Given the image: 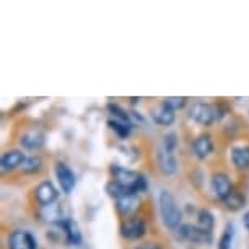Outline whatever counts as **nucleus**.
Returning <instances> with one entry per match:
<instances>
[{
	"mask_svg": "<svg viewBox=\"0 0 249 249\" xmlns=\"http://www.w3.org/2000/svg\"><path fill=\"white\" fill-rule=\"evenodd\" d=\"M222 204L225 210H228V212H239L246 205V194L241 189H234Z\"/></svg>",
	"mask_w": 249,
	"mask_h": 249,
	"instance_id": "obj_18",
	"label": "nucleus"
},
{
	"mask_svg": "<svg viewBox=\"0 0 249 249\" xmlns=\"http://www.w3.org/2000/svg\"><path fill=\"white\" fill-rule=\"evenodd\" d=\"M175 234L176 239H179V241L199 244V246H202V244L209 246V244L213 243V231H205V230L197 227L196 223H182L175 231Z\"/></svg>",
	"mask_w": 249,
	"mask_h": 249,
	"instance_id": "obj_4",
	"label": "nucleus"
},
{
	"mask_svg": "<svg viewBox=\"0 0 249 249\" xmlns=\"http://www.w3.org/2000/svg\"><path fill=\"white\" fill-rule=\"evenodd\" d=\"M44 166L46 164H44V160L41 155H31V157H26V160L23 161L21 168L18 171L26 176H37L43 173Z\"/></svg>",
	"mask_w": 249,
	"mask_h": 249,
	"instance_id": "obj_17",
	"label": "nucleus"
},
{
	"mask_svg": "<svg viewBox=\"0 0 249 249\" xmlns=\"http://www.w3.org/2000/svg\"><path fill=\"white\" fill-rule=\"evenodd\" d=\"M178 145H179V137H178L176 132H168L161 137V148L166 150V152L175 153L178 150Z\"/></svg>",
	"mask_w": 249,
	"mask_h": 249,
	"instance_id": "obj_26",
	"label": "nucleus"
},
{
	"mask_svg": "<svg viewBox=\"0 0 249 249\" xmlns=\"http://www.w3.org/2000/svg\"><path fill=\"white\" fill-rule=\"evenodd\" d=\"M197 227L205 230V231H213L215 228V217L213 213L210 212L209 209L202 207V209L197 210Z\"/></svg>",
	"mask_w": 249,
	"mask_h": 249,
	"instance_id": "obj_22",
	"label": "nucleus"
},
{
	"mask_svg": "<svg viewBox=\"0 0 249 249\" xmlns=\"http://www.w3.org/2000/svg\"><path fill=\"white\" fill-rule=\"evenodd\" d=\"M25 160H26V155L21 148L5 150V152L2 153V158H0V168H2L3 173H12L15 170H20Z\"/></svg>",
	"mask_w": 249,
	"mask_h": 249,
	"instance_id": "obj_14",
	"label": "nucleus"
},
{
	"mask_svg": "<svg viewBox=\"0 0 249 249\" xmlns=\"http://www.w3.org/2000/svg\"><path fill=\"white\" fill-rule=\"evenodd\" d=\"M148 233V223L143 215H134L130 218L121 220L119 225V234L125 241H140L147 236Z\"/></svg>",
	"mask_w": 249,
	"mask_h": 249,
	"instance_id": "obj_3",
	"label": "nucleus"
},
{
	"mask_svg": "<svg viewBox=\"0 0 249 249\" xmlns=\"http://www.w3.org/2000/svg\"><path fill=\"white\" fill-rule=\"evenodd\" d=\"M109 173H111V179L119 182V184L132 189L135 196L143 194L145 191L148 189V181L142 173L129 170L125 166H121V164L112 163L109 166Z\"/></svg>",
	"mask_w": 249,
	"mask_h": 249,
	"instance_id": "obj_2",
	"label": "nucleus"
},
{
	"mask_svg": "<svg viewBox=\"0 0 249 249\" xmlns=\"http://www.w3.org/2000/svg\"><path fill=\"white\" fill-rule=\"evenodd\" d=\"M233 239H234V227L233 223H227V227H225V230L218 238L217 249H231Z\"/></svg>",
	"mask_w": 249,
	"mask_h": 249,
	"instance_id": "obj_25",
	"label": "nucleus"
},
{
	"mask_svg": "<svg viewBox=\"0 0 249 249\" xmlns=\"http://www.w3.org/2000/svg\"><path fill=\"white\" fill-rule=\"evenodd\" d=\"M158 209H160V217H161L163 225L168 230H171L173 233L181 227L182 223V209L178 204L175 194L168 189H161L158 194Z\"/></svg>",
	"mask_w": 249,
	"mask_h": 249,
	"instance_id": "obj_1",
	"label": "nucleus"
},
{
	"mask_svg": "<svg viewBox=\"0 0 249 249\" xmlns=\"http://www.w3.org/2000/svg\"><path fill=\"white\" fill-rule=\"evenodd\" d=\"M230 163L236 173L249 171V143H236L230 148Z\"/></svg>",
	"mask_w": 249,
	"mask_h": 249,
	"instance_id": "obj_11",
	"label": "nucleus"
},
{
	"mask_svg": "<svg viewBox=\"0 0 249 249\" xmlns=\"http://www.w3.org/2000/svg\"><path fill=\"white\" fill-rule=\"evenodd\" d=\"M57 227L64 231V236L69 244H72V246H80L82 244V231H80L78 225L72 218L65 217Z\"/></svg>",
	"mask_w": 249,
	"mask_h": 249,
	"instance_id": "obj_16",
	"label": "nucleus"
},
{
	"mask_svg": "<svg viewBox=\"0 0 249 249\" xmlns=\"http://www.w3.org/2000/svg\"><path fill=\"white\" fill-rule=\"evenodd\" d=\"M150 117H152V121L157 125H161V127H171V125L176 122V111H173L170 106L164 105L161 101L152 109Z\"/></svg>",
	"mask_w": 249,
	"mask_h": 249,
	"instance_id": "obj_15",
	"label": "nucleus"
},
{
	"mask_svg": "<svg viewBox=\"0 0 249 249\" xmlns=\"http://www.w3.org/2000/svg\"><path fill=\"white\" fill-rule=\"evenodd\" d=\"M187 117L196 124L202 125V127H212L217 122V111H215L213 103L196 101L189 106Z\"/></svg>",
	"mask_w": 249,
	"mask_h": 249,
	"instance_id": "obj_5",
	"label": "nucleus"
},
{
	"mask_svg": "<svg viewBox=\"0 0 249 249\" xmlns=\"http://www.w3.org/2000/svg\"><path fill=\"white\" fill-rule=\"evenodd\" d=\"M54 173H55V178H57V181H59L60 189H62L64 194L69 196L70 192L75 189V184H77V176H75V173L72 171V168H70L67 163L57 161L55 163Z\"/></svg>",
	"mask_w": 249,
	"mask_h": 249,
	"instance_id": "obj_12",
	"label": "nucleus"
},
{
	"mask_svg": "<svg viewBox=\"0 0 249 249\" xmlns=\"http://www.w3.org/2000/svg\"><path fill=\"white\" fill-rule=\"evenodd\" d=\"M33 196H35V202L37 204V207L41 209H46V207L53 205L57 202L59 199V189L54 186L53 181L49 179H44L41 181L39 184L35 187L33 191Z\"/></svg>",
	"mask_w": 249,
	"mask_h": 249,
	"instance_id": "obj_7",
	"label": "nucleus"
},
{
	"mask_svg": "<svg viewBox=\"0 0 249 249\" xmlns=\"http://www.w3.org/2000/svg\"><path fill=\"white\" fill-rule=\"evenodd\" d=\"M215 111H217V122H222L225 117L231 116V107L228 106L227 101H217L213 103Z\"/></svg>",
	"mask_w": 249,
	"mask_h": 249,
	"instance_id": "obj_28",
	"label": "nucleus"
},
{
	"mask_svg": "<svg viewBox=\"0 0 249 249\" xmlns=\"http://www.w3.org/2000/svg\"><path fill=\"white\" fill-rule=\"evenodd\" d=\"M20 147L28 152H37L46 145V134L41 129H30L20 135Z\"/></svg>",
	"mask_w": 249,
	"mask_h": 249,
	"instance_id": "obj_13",
	"label": "nucleus"
},
{
	"mask_svg": "<svg viewBox=\"0 0 249 249\" xmlns=\"http://www.w3.org/2000/svg\"><path fill=\"white\" fill-rule=\"evenodd\" d=\"M236 189L231 176L225 171H215L210 176V192L218 202H223L231 192Z\"/></svg>",
	"mask_w": 249,
	"mask_h": 249,
	"instance_id": "obj_6",
	"label": "nucleus"
},
{
	"mask_svg": "<svg viewBox=\"0 0 249 249\" xmlns=\"http://www.w3.org/2000/svg\"><path fill=\"white\" fill-rule=\"evenodd\" d=\"M26 233L25 230H13L7 236V249H28L26 246Z\"/></svg>",
	"mask_w": 249,
	"mask_h": 249,
	"instance_id": "obj_20",
	"label": "nucleus"
},
{
	"mask_svg": "<svg viewBox=\"0 0 249 249\" xmlns=\"http://www.w3.org/2000/svg\"><path fill=\"white\" fill-rule=\"evenodd\" d=\"M43 217L46 218V222L59 225L65 218L64 210H62V204H53V205L43 209Z\"/></svg>",
	"mask_w": 249,
	"mask_h": 249,
	"instance_id": "obj_24",
	"label": "nucleus"
},
{
	"mask_svg": "<svg viewBox=\"0 0 249 249\" xmlns=\"http://www.w3.org/2000/svg\"><path fill=\"white\" fill-rule=\"evenodd\" d=\"M139 101H140V98H130V103H132V105H137Z\"/></svg>",
	"mask_w": 249,
	"mask_h": 249,
	"instance_id": "obj_32",
	"label": "nucleus"
},
{
	"mask_svg": "<svg viewBox=\"0 0 249 249\" xmlns=\"http://www.w3.org/2000/svg\"><path fill=\"white\" fill-rule=\"evenodd\" d=\"M114 209H116V213L121 217V220L139 215L140 209H142V197L140 196L122 197L119 200H114Z\"/></svg>",
	"mask_w": 249,
	"mask_h": 249,
	"instance_id": "obj_10",
	"label": "nucleus"
},
{
	"mask_svg": "<svg viewBox=\"0 0 249 249\" xmlns=\"http://www.w3.org/2000/svg\"><path fill=\"white\" fill-rule=\"evenodd\" d=\"M26 246H28V249H37L36 238L33 236V233H30V231L26 233Z\"/></svg>",
	"mask_w": 249,
	"mask_h": 249,
	"instance_id": "obj_30",
	"label": "nucleus"
},
{
	"mask_svg": "<svg viewBox=\"0 0 249 249\" xmlns=\"http://www.w3.org/2000/svg\"><path fill=\"white\" fill-rule=\"evenodd\" d=\"M243 225H244V228L249 231V210H246L244 215H243Z\"/></svg>",
	"mask_w": 249,
	"mask_h": 249,
	"instance_id": "obj_31",
	"label": "nucleus"
},
{
	"mask_svg": "<svg viewBox=\"0 0 249 249\" xmlns=\"http://www.w3.org/2000/svg\"><path fill=\"white\" fill-rule=\"evenodd\" d=\"M134 249H164V246L158 241H145V243L137 244Z\"/></svg>",
	"mask_w": 249,
	"mask_h": 249,
	"instance_id": "obj_29",
	"label": "nucleus"
},
{
	"mask_svg": "<svg viewBox=\"0 0 249 249\" xmlns=\"http://www.w3.org/2000/svg\"><path fill=\"white\" fill-rule=\"evenodd\" d=\"M107 127H109L112 132H114L117 137L121 140H125L130 137V134H132L134 130V125H129V124H124V122H119L116 119H107Z\"/></svg>",
	"mask_w": 249,
	"mask_h": 249,
	"instance_id": "obj_23",
	"label": "nucleus"
},
{
	"mask_svg": "<svg viewBox=\"0 0 249 249\" xmlns=\"http://www.w3.org/2000/svg\"><path fill=\"white\" fill-rule=\"evenodd\" d=\"M105 191H106V194L114 200H119V199H122V197H127V196H135L132 192V189H129V187L122 186V184H119V182H116L112 179L106 184Z\"/></svg>",
	"mask_w": 249,
	"mask_h": 249,
	"instance_id": "obj_21",
	"label": "nucleus"
},
{
	"mask_svg": "<svg viewBox=\"0 0 249 249\" xmlns=\"http://www.w3.org/2000/svg\"><path fill=\"white\" fill-rule=\"evenodd\" d=\"M106 109L111 114V119H116L119 122H124V124L134 125L132 117H130V112L127 109H124L121 105H117V103H114V101H109L106 105ZM134 127H135V125H134Z\"/></svg>",
	"mask_w": 249,
	"mask_h": 249,
	"instance_id": "obj_19",
	"label": "nucleus"
},
{
	"mask_svg": "<svg viewBox=\"0 0 249 249\" xmlns=\"http://www.w3.org/2000/svg\"><path fill=\"white\" fill-rule=\"evenodd\" d=\"M155 163H157V168L163 176L171 178L176 176L178 171H179V161H178L176 155L166 152L161 147H158L157 152H155Z\"/></svg>",
	"mask_w": 249,
	"mask_h": 249,
	"instance_id": "obj_9",
	"label": "nucleus"
},
{
	"mask_svg": "<svg viewBox=\"0 0 249 249\" xmlns=\"http://www.w3.org/2000/svg\"><path fill=\"white\" fill-rule=\"evenodd\" d=\"M191 152L196 160L205 161L215 152V140L212 137V134L200 132L199 135H196L191 142Z\"/></svg>",
	"mask_w": 249,
	"mask_h": 249,
	"instance_id": "obj_8",
	"label": "nucleus"
},
{
	"mask_svg": "<svg viewBox=\"0 0 249 249\" xmlns=\"http://www.w3.org/2000/svg\"><path fill=\"white\" fill-rule=\"evenodd\" d=\"M163 103L170 106L173 111H181V109H184V107L187 106L189 98H186V96H170V98H164Z\"/></svg>",
	"mask_w": 249,
	"mask_h": 249,
	"instance_id": "obj_27",
	"label": "nucleus"
}]
</instances>
